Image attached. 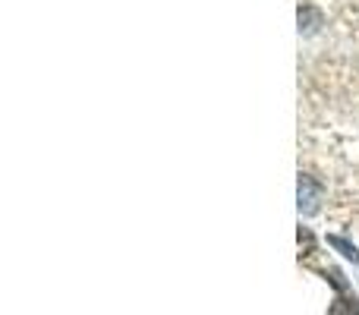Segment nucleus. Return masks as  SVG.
Masks as SVG:
<instances>
[{"label": "nucleus", "mask_w": 359, "mask_h": 315, "mask_svg": "<svg viewBox=\"0 0 359 315\" xmlns=\"http://www.w3.org/2000/svg\"><path fill=\"white\" fill-rule=\"evenodd\" d=\"M316 208H318V186L312 183V177H299V211L316 215Z\"/></svg>", "instance_id": "obj_1"}, {"label": "nucleus", "mask_w": 359, "mask_h": 315, "mask_svg": "<svg viewBox=\"0 0 359 315\" xmlns=\"http://www.w3.org/2000/svg\"><path fill=\"white\" fill-rule=\"evenodd\" d=\"M331 246H334V249H341V253L344 255H347V259H353V262H359V253H356V246H350V243L347 240H341V236H331Z\"/></svg>", "instance_id": "obj_2"}]
</instances>
